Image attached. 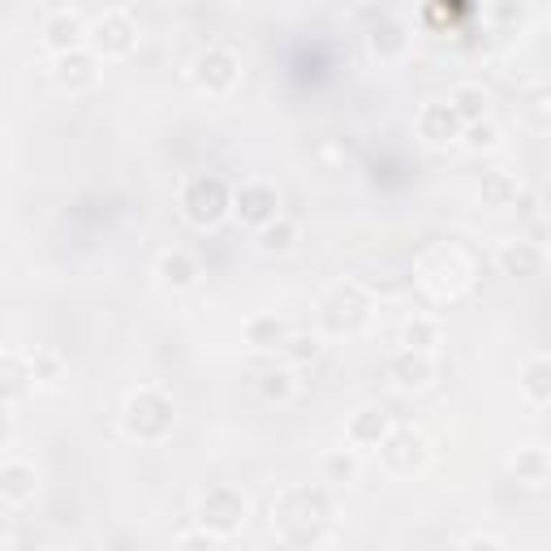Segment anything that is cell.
Masks as SVG:
<instances>
[{"label": "cell", "instance_id": "cell-1", "mask_svg": "<svg viewBox=\"0 0 551 551\" xmlns=\"http://www.w3.org/2000/svg\"><path fill=\"white\" fill-rule=\"evenodd\" d=\"M181 203H185V216L194 220V224H216L220 212L229 207V190H224L216 177L212 181L198 177V181H190V190H185Z\"/></svg>", "mask_w": 551, "mask_h": 551}, {"label": "cell", "instance_id": "cell-2", "mask_svg": "<svg viewBox=\"0 0 551 551\" xmlns=\"http://www.w3.org/2000/svg\"><path fill=\"white\" fill-rule=\"evenodd\" d=\"M194 78L203 82L207 91H224V86H233V78H237L233 52H224V48H207V52L194 60Z\"/></svg>", "mask_w": 551, "mask_h": 551}, {"label": "cell", "instance_id": "cell-3", "mask_svg": "<svg viewBox=\"0 0 551 551\" xmlns=\"http://www.w3.org/2000/svg\"><path fill=\"white\" fill-rule=\"evenodd\" d=\"M134 40H138V31H134V22H130V14H108L95 26L99 52H108V57H125L134 48Z\"/></svg>", "mask_w": 551, "mask_h": 551}, {"label": "cell", "instance_id": "cell-4", "mask_svg": "<svg viewBox=\"0 0 551 551\" xmlns=\"http://www.w3.org/2000/svg\"><path fill=\"white\" fill-rule=\"evenodd\" d=\"M237 216L246 220V224H267L276 220V190L272 185H241L237 190Z\"/></svg>", "mask_w": 551, "mask_h": 551}, {"label": "cell", "instance_id": "cell-5", "mask_svg": "<svg viewBox=\"0 0 551 551\" xmlns=\"http://www.w3.org/2000/svg\"><path fill=\"white\" fill-rule=\"evenodd\" d=\"M418 125H422V138H431V142H448V138L461 130V117L453 113V104H427V108H422V117H418Z\"/></svg>", "mask_w": 551, "mask_h": 551}, {"label": "cell", "instance_id": "cell-6", "mask_svg": "<svg viewBox=\"0 0 551 551\" xmlns=\"http://www.w3.org/2000/svg\"><path fill=\"white\" fill-rule=\"evenodd\" d=\"M57 78H60V86H91L95 82V60L86 57V52H60V69H57Z\"/></svg>", "mask_w": 551, "mask_h": 551}, {"label": "cell", "instance_id": "cell-7", "mask_svg": "<svg viewBox=\"0 0 551 551\" xmlns=\"http://www.w3.org/2000/svg\"><path fill=\"white\" fill-rule=\"evenodd\" d=\"M393 379L401 388H422V384L431 379V362L422 354H413V349H405V354L393 362Z\"/></svg>", "mask_w": 551, "mask_h": 551}, {"label": "cell", "instance_id": "cell-8", "mask_svg": "<svg viewBox=\"0 0 551 551\" xmlns=\"http://www.w3.org/2000/svg\"><path fill=\"white\" fill-rule=\"evenodd\" d=\"M82 43V22L74 14H57V18L48 22V48H57V52H74Z\"/></svg>", "mask_w": 551, "mask_h": 551}, {"label": "cell", "instance_id": "cell-9", "mask_svg": "<svg viewBox=\"0 0 551 551\" xmlns=\"http://www.w3.org/2000/svg\"><path fill=\"white\" fill-rule=\"evenodd\" d=\"M159 276L168 280V285H177V289H185V285H194V263H190V255H181V250H173V255L159 258Z\"/></svg>", "mask_w": 551, "mask_h": 551}, {"label": "cell", "instance_id": "cell-10", "mask_svg": "<svg viewBox=\"0 0 551 551\" xmlns=\"http://www.w3.org/2000/svg\"><path fill=\"white\" fill-rule=\"evenodd\" d=\"M0 492L9 495V500H26V495L35 492V470L31 465H9V470L0 474Z\"/></svg>", "mask_w": 551, "mask_h": 551}, {"label": "cell", "instance_id": "cell-11", "mask_svg": "<svg viewBox=\"0 0 551 551\" xmlns=\"http://www.w3.org/2000/svg\"><path fill=\"white\" fill-rule=\"evenodd\" d=\"M384 431H388L384 410H362V418H354V427H349V439H354V444H371V439H379Z\"/></svg>", "mask_w": 551, "mask_h": 551}, {"label": "cell", "instance_id": "cell-12", "mask_svg": "<svg viewBox=\"0 0 551 551\" xmlns=\"http://www.w3.org/2000/svg\"><path fill=\"white\" fill-rule=\"evenodd\" d=\"M483 108H487V91H478V86H456L453 91V113L456 117H483Z\"/></svg>", "mask_w": 551, "mask_h": 551}, {"label": "cell", "instance_id": "cell-13", "mask_svg": "<svg viewBox=\"0 0 551 551\" xmlns=\"http://www.w3.org/2000/svg\"><path fill=\"white\" fill-rule=\"evenodd\" d=\"M285 323H280V319H272V315H263V319H255V323H250V340H255V345H263V349H272V345H285Z\"/></svg>", "mask_w": 551, "mask_h": 551}, {"label": "cell", "instance_id": "cell-14", "mask_svg": "<svg viewBox=\"0 0 551 551\" xmlns=\"http://www.w3.org/2000/svg\"><path fill=\"white\" fill-rule=\"evenodd\" d=\"M26 379H31V375L18 366V357H5V362H0V396L26 393Z\"/></svg>", "mask_w": 551, "mask_h": 551}, {"label": "cell", "instance_id": "cell-15", "mask_svg": "<svg viewBox=\"0 0 551 551\" xmlns=\"http://www.w3.org/2000/svg\"><path fill=\"white\" fill-rule=\"evenodd\" d=\"M500 258H504V267H509V272H517V267H521V272H530L534 263H538V250H530V246H526V241H517V246H504V250H500Z\"/></svg>", "mask_w": 551, "mask_h": 551}, {"label": "cell", "instance_id": "cell-16", "mask_svg": "<svg viewBox=\"0 0 551 551\" xmlns=\"http://www.w3.org/2000/svg\"><path fill=\"white\" fill-rule=\"evenodd\" d=\"M294 237H297V229L280 220V224H272V229H263V250H289Z\"/></svg>", "mask_w": 551, "mask_h": 551}, {"label": "cell", "instance_id": "cell-17", "mask_svg": "<svg viewBox=\"0 0 551 551\" xmlns=\"http://www.w3.org/2000/svg\"><path fill=\"white\" fill-rule=\"evenodd\" d=\"M439 332H435V323H410L405 328V349H431Z\"/></svg>", "mask_w": 551, "mask_h": 551}, {"label": "cell", "instance_id": "cell-18", "mask_svg": "<svg viewBox=\"0 0 551 551\" xmlns=\"http://www.w3.org/2000/svg\"><path fill=\"white\" fill-rule=\"evenodd\" d=\"M328 474H332V478H340V483H349V478L357 474V461L349 453H332V456H328Z\"/></svg>", "mask_w": 551, "mask_h": 551}, {"label": "cell", "instance_id": "cell-19", "mask_svg": "<svg viewBox=\"0 0 551 551\" xmlns=\"http://www.w3.org/2000/svg\"><path fill=\"white\" fill-rule=\"evenodd\" d=\"M263 379H267V384H263V393L267 396H280V401H285V396L294 393V384H289V375L285 371H267Z\"/></svg>", "mask_w": 551, "mask_h": 551}, {"label": "cell", "instance_id": "cell-20", "mask_svg": "<svg viewBox=\"0 0 551 551\" xmlns=\"http://www.w3.org/2000/svg\"><path fill=\"white\" fill-rule=\"evenodd\" d=\"M285 345H289V354H294V357H315L319 354L315 336H285Z\"/></svg>", "mask_w": 551, "mask_h": 551}, {"label": "cell", "instance_id": "cell-21", "mask_svg": "<svg viewBox=\"0 0 551 551\" xmlns=\"http://www.w3.org/2000/svg\"><path fill=\"white\" fill-rule=\"evenodd\" d=\"M470 142H474V147H495V125H474Z\"/></svg>", "mask_w": 551, "mask_h": 551}, {"label": "cell", "instance_id": "cell-22", "mask_svg": "<svg viewBox=\"0 0 551 551\" xmlns=\"http://www.w3.org/2000/svg\"><path fill=\"white\" fill-rule=\"evenodd\" d=\"M538 375H543V362H534V366H530V393H534V401H543V379H538Z\"/></svg>", "mask_w": 551, "mask_h": 551}]
</instances>
